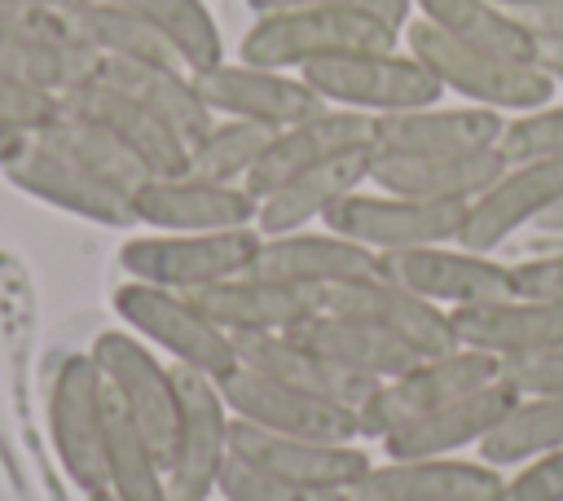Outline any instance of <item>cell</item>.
<instances>
[{
  "label": "cell",
  "instance_id": "cell-7",
  "mask_svg": "<svg viewBox=\"0 0 563 501\" xmlns=\"http://www.w3.org/2000/svg\"><path fill=\"white\" fill-rule=\"evenodd\" d=\"M497 378H501V356H493V352H475V347L457 343L453 352L422 356L405 374L378 382V391L361 409V435L383 439L400 422L431 413V409H440V404H449L475 387H488Z\"/></svg>",
  "mask_w": 563,
  "mask_h": 501
},
{
  "label": "cell",
  "instance_id": "cell-26",
  "mask_svg": "<svg viewBox=\"0 0 563 501\" xmlns=\"http://www.w3.org/2000/svg\"><path fill=\"white\" fill-rule=\"evenodd\" d=\"M506 114L484 105H418L374 114V154H462L497 145Z\"/></svg>",
  "mask_w": 563,
  "mask_h": 501
},
{
  "label": "cell",
  "instance_id": "cell-42",
  "mask_svg": "<svg viewBox=\"0 0 563 501\" xmlns=\"http://www.w3.org/2000/svg\"><path fill=\"white\" fill-rule=\"evenodd\" d=\"M501 382L515 396H563V347L501 356Z\"/></svg>",
  "mask_w": 563,
  "mask_h": 501
},
{
  "label": "cell",
  "instance_id": "cell-4",
  "mask_svg": "<svg viewBox=\"0 0 563 501\" xmlns=\"http://www.w3.org/2000/svg\"><path fill=\"white\" fill-rule=\"evenodd\" d=\"M48 435L66 479L84 497L106 492V378L92 352L62 356L48 387Z\"/></svg>",
  "mask_w": 563,
  "mask_h": 501
},
{
  "label": "cell",
  "instance_id": "cell-14",
  "mask_svg": "<svg viewBox=\"0 0 563 501\" xmlns=\"http://www.w3.org/2000/svg\"><path fill=\"white\" fill-rule=\"evenodd\" d=\"M229 453L286 479V483L317 488V492H352L361 483V475L374 466L369 453L356 444L282 435V431H264V426L242 422V417L229 422Z\"/></svg>",
  "mask_w": 563,
  "mask_h": 501
},
{
  "label": "cell",
  "instance_id": "cell-17",
  "mask_svg": "<svg viewBox=\"0 0 563 501\" xmlns=\"http://www.w3.org/2000/svg\"><path fill=\"white\" fill-rule=\"evenodd\" d=\"M211 325H220L229 338H255V334H290L299 321L321 312V290L282 286L255 272H238L198 290H180Z\"/></svg>",
  "mask_w": 563,
  "mask_h": 501
},
{
  "label": "cell",
  "instance_id": "cell-40",
  "mask_svg": "<svg viewBox=\"0 0 563 501\" xmlns=\"http://www.w3.org/2000/svg\"><path fill=\"white\" fill-rule=\"evenodd\" d=\"M497 149L506 163H528V158H563V105H537L528 114L506 119Z\"/></svg>",
  "mask_w": 563,
  "mask_h": 501
},
{
  "label": "cell",
  "instance_id": "cell-28",
  "mask_svg": "<svg viewBox=\"0 0 563 501\" xmlns=\"http://www.w3.org/2000/svg\"><path fill=\"white\" fill-rule=\"evenodd\" d=\"M369 163H374V145H361V149L334 154V158H325V163L290 176L273 193H264L260 198V211H255L260 237L299 233L312 220H321L339 198H347L352 189H361L369 180Z\"/></svg>",
  "mask_w": 563,
  "mask_h": 501
},
{
  "label": "cell",
  "instance_id": "cell-46",
  "mask_svg": "<svg viewBox=\"0 0 563 501\" xmlns=\"http://www.w3.org/2000/svg\"><path fill=\"white\" fill-rule=\"evenodd\" d=\"M515 268V294H532V299H563V250H545V255H528Z\"/></svg>",
  "mask_w": 563,
  "mask_h": 501
},
{
  "label": "cell",
  "instance_id": "cell-32",
  "mask_svg": "<svg viewBox=\"0 0 563 501\" xmlns=\"http://www.w3.org/2000/svg\"><path fill=\"white\" fill-rule=\"evenodd\" d=\"M70 31L97 53V57H128V62H176L172 44L123 0H66L62 4Z\"/></svg>",
  "mask_w": 563,
  "mask_h": 501
},
{
  "label": "cell",
  "instance_id": "cell-2",
  "mask_svg": "<svg viewBox=\"0 0 563 501\" xmlns=\"http://www.w3.org/2000/svg\"><path fill=\"white\" fill-rule=\"evenodd\" d=\"M396 26L369 18V13H343V9H282L260 13L242 35V62L273 66V70H303L325 57L343 53H378L396 48Z\"/></svg>",
  "mask_w": 563,
  "mask_h": 501
},
{
  "label": "cell",
  "instance_id": "cell-19",
  "mask_svg": "<svg viewBox=\"0 0 563 501\" xmlns=\"http://www.w3.org/2000/svg\"><path fill=\"white\" fill-rule=\"evenodd\" d=\"M4 180L18 193L40 198V202H48L57 211H70L79 220H92V224H106V229L136 224L132 220V189H119V185L84 171L79 163L53 154L40 141H26V149L4 167Z\"/></svg>",
  "mask_w": 563,
  "mask_h": 501
},
{
  "label": "cell",
  "instance_id": "cell-8",
  "mask_svg": "<svg viewBox=\"0 0 563 501\" xmlns=\"http://www.w3.org/2000/svg\"><path fill=\"white\" fill-rule=\"evenodd\" d=\"M88 352H92L106 387L136 417V426L145 431V439L154 444V453L167 466L176 426H180V396H176L172 365H163L158 352L145 338H136L132 330H101Z\"/></svg>",
  "mask_w": 563,
  "mask_h": 501
},
{
  "label": "cell",
  "instance_id": "cell-16",
  "mask_svg": "<svg viewBox=\"0 0 563 501\" xmlns=\"http://www.w3.org/2000/svg\"><path fill=\"white\" fill-rule=\"evenodd\" d=\"M563 198V158H528L506 163V171L466 202L457 246L466 250H497L523 224H537Z\"/></svg>",
  "mask_w": 563,
  "mask_h": 501
},
{
  "label": "cell",
  "instance_id": "cell-27",
  "mask_svg": "<svg viewBox=\"0 0 563 501\" xmlns=\"http://www.w3.org/2000/svg\"><path fill=\"white\" fill-rule=\"evenodd\" d=\"M449 321L462 347L493 356H528V352L563 347V299L506 294L493 303L453 308Z\"/></svg>",
  "mask_w": 563,
  "mask_h": 501
},
{
  "label": "cell",
  "instance_id": "cell-6",
  "mask_svg": "<svg viewBox=\"0 0 563 501\" xmlns=\"http://www.w3.org/2000/svg\"><path fill=\"white\" fill-rule=\"evenodd\" d=\"M114 312L136 338L167 352L172 365H189V369L211 374V378H220L238 365L233 338L220 325H211L180 290H163V286L128 277L114 290Z\"/></svg>",
  "mask_w": 563,
  "mask_h": 501
},
{
  "label": "cell",
  "instance_id": "cell-51",
  "mask_svg": "<svg viewBox=\"0 0 563 501\" xmlns=\"http://www.w3.org/2000/svg\"><path fill=\"white\" fill-rule=\"evenodd\" d=\"M493 4H501V9L515 13V9H528V4H541V0H493Z\"/></svg>",
  "mask_w": 563,
  "mask_h": 501
},
{
  "label": "cell",
  "instance_id": "cell-9",
  "mask_svg": "<svg viewBox=\"0 0 563 501\" xmlns=\"http://www.w3.org/2000/svg\"><path fill=\"white\" fill-rule=\"evenodd\" d=\"M176 396H180V426L172 457L163 466L167 475V501H202L216 497L220 466L229 461V404L211 374H198L189 365H172Z\"/></svg>",
  "mask_w": 563,
  "mask_h": 501
},
{
  "label": "cell",
  "instance_id": "cell-22",
  "mask_svg": "<svg viewBox=\"0 0 563 501\" xmlns=\"http://www.w3.org/2000/svg\"><path fill=\"white\" fill-rule=\"evenodd\" d=\"M506 171V154L497 145L462 149V154H374L369 185L383 193L431 198V202H471Z\"/></svg>",
  "mask_w": 563,
  "mask_h": 501
},
{
  "label": "cell",
  "instance_id": "cell-38",
  "mask_svg": "<svg viewBox=\"0 0 563 501\" xmlns=\"http://www.w3.org/2000/svg\"><path fill=\"white\" fill-rule=\"evenodd\" d=\"M268 136H273V127H260V123H246V119H216L189 145L185 171L202 176V180H220V185H246V176L260 163Z\"/></svg>",
  "mask_w": 563,
  "mask_h": 501
},
{
  "label": "cell",
  "instance_id": "cell-25",
  "mask_svg": "<svg viewBox=\"0 0 563 501\" xmlns=\"http://www.w3.org/2000/svg\"><path fill=\"white\" fill-rule=\"evenodd\" d=\"M62 105H70V110L88 114L92 123H101L119 145H128V149L141 158V167H145L150 176H176V171H185L189 145H185L158 114H150L136 97L119 92L114 84L88 75L84 84H75V88L62 97Z\"/></svg>",
  "mask_w": 563,
  "mask_h": 501
},
{
  "label": "cell",
  "instance_id": "cell-34",
  "mask_svg": "<svg viewBox=\"0 0 563 501\" xmlns=\"http://www.w3.org/2000/svg\"><path fill=\"white\" fill-rule=\"evenodd\" d=\"M106 492L119 501H167L163 457L136 426V417L106 387Z\"/></svg>",
  "mask_w": 563,
  "mask_h": 501
},
{
  "label": "cell",
  "instance_id": "cell-24",
  "mask_svg": "<svg viewBox=\"0 0 563 501\" xmlns=\"http://www.w3.org/2000/svg\"><path fill=\"white\" fill-rule=\"evenodd\" d=\"M255 277L282 281V286H303V290H325L343 281H361L378 272V255L339 237V233H282V237H260V250L251 259Z\"/></svg>",
  "mask_w": 563,
  "mask_h": 501
},
{
  "label": "cell",
  "instance_id": "cell-13",
  "mask_svg": "<svg viewBox=\"0 0 563 501\" xmlns=\"http://www.w3.org/2000/svg\"><path fill=\"white\" fill-rule=\"evenodd\" d=\"M260 198L246 185H220L189 171L150 176L132 189V220L154 233H220L255 224Z\"/></svg>",
  "mask_w": 563,
  "mask_h": 501
},
{
  "label": "cell",
  "instance_id": "cell-45",
  "mask_svg": "<svg viewBox=\"0 0 563 501\" xmlns=\"http://www.w3.org/2000/svg\"><path fill=\"white\" fill-rule=\"evenodd\" d=\"M70 31L62 9H44L31 0H0V35H62Z\"/></svg>",
  "mask_w": 563,
  "mask_h": 501
},
{
  "label": "cell",
  "instance_id": "cell-15",
  "mask_svg": "<svg viewBox=\"0 0 563 501\" xmlns=\"http://www.w3.org/2000/svg\"><path fill=\"white\" fill-rule=\"evenodd\" d=\"M194 84H198L202 101L211 105V114L246 119V123H260L273 132L325 110V101L308 88L303 75L255 66V62H216V66L198 70Z\"/></svg>",
  "mask_w": 563,
  "mask_h": 501
},
{
  "label": "cell",
  "instance_id": "cell-49",
  "mask_svg": "<svg viewBox=\"0 0 563 501\" xmlns=\"http://www.w3.org/2000/svg\"><path fill=\"white\" fill-rule=\"evenodd\" d=\"M26 141H31L26 132H13V127H0V171H4V167H9V163H13L18 154H22V149H26Z\"/></svg>",
  "mask_w": 563,
  "mask_h": 501
},
{
  "label": "cell",
  "instance_id": "cell-1",
  "mask_svg": "<svg viewBox=\"0 0 563 501\" xmlns=\"http://www.w3.org/2000/svg\"><path fill=\"white\" fill-rule=\"evenodd\" d=\"M405 53H413L440 84L444 92L466 97V105H484L497 114H528L537 105L554 101V79L537 62H515L497 57L488 48L462 44L431 22H405Z\"/></svg>",
  "mask_w": 563,
  "mask_h": 501
},
{
  "label": "cell",
  "instance_id": "cell-20",
  "mask_svg": "<svg viewBox=\"0 0 563 501\" xmlns=\"http://www.w3.org/2000/svg\"><path fill=\"white\" fill-rule=\"evenodd\" d=\"M501 470L471 457H387L361 475L352 501H493Z\"/></svg>",
  "mask_w": 563,
  "mask_h": 501
},
{
  "label": "cell",
  "instance_id": "cell-23",
  "mask_svg": "<svg viewBox=\"0 0 563 501\" xmlns=\"http://www.w3.org/2000/svg\"><path fill=\"white\" fill-rule=\"evenodd\" d=\"M519 396L497 378L488 387H475L431 413H418L409 422H400L396 431H387L378 444H383V457H457L462 448L479 444L497 417L515 404Z\"/></svg>",
  "mask_w": 563,
  "mask_h": 501
},
{
  "label": "cell",
  "instance_id": "cell-54",
  "mask_svg": "<svg viewBox=\"0 0 563 501\" xmlns=\"http://www.w3.org/2000/svg\"><path fill=\"white\" fill-rule=\"evenodd\" d=\"M202 501H220V497H202Z\"/></svg>",
  "mask_w": 563,
  "mask_h": 501
},
{
  "label": "cell",
  "instance_id": "cell-53",
  "mask_svg": "<svg viewBox=\"0 0 563 501\" xmlns=\"http://www.w3.org/2000/svg\"><path fill=\"white\" fill-rule=\"evenodd\" d=\"M31 4H44V9H62L66 0H31Z\"/></svg>",
  "mask_w": 563,
  "mask_h": 501
},
{
  "label": "cell",
  "instance_id": "cell-29",
  "mask_svg": "<svg viewBox=\"0 0 563 501\" xmlns=\"http://www.w3.org/2000/svg\"><path fill=\"white\" fill-rule=\"evenodd\" d=\"M238 347V365L246 369H260L303 396H317V400H334V404H347V409H365V400L378 391V382L369 378H356L347 369H339L334 360L317 356L312 347H303L299 338L290 334H255V338H233Z\"/></svg>",
  "mask_w": 563,
  "mask_h": 501
},
{
  "label": "cell",
  "instance_id": "cell-50",
  "mask_svg": "<svg viewBox=\"0 0 563 501\" xmlns=\"http://www.w3.org/2000/svg\"><path fill=\"white\" fill-rule=\"evenodd\" d=\"M537 229H541V233H554V237H563V198H559V202H554V207H550V211L537 220Z\"/></svg>",
  "mask_w": 563,
  "mask_h": 501
},
{
  "label": "cell",
  "instance_id": "cell-48",
  "mask_svg": "<svg viewBox=\"0 0 563 501\" xmlns=\"http://www.w3.org/2000/svg\"><path fill=\"white\" fill-rule=\"evenodd\" d=\"M537 66L554 84H563V40H537Z\"/></svg>",
  "mask_w": 563,
  "mask_h": 501
},
{
  "label": "cell",
  "instance_id": "cell-31",
  "mask_svg": "<svg viewBox=\"0 0 563 501\" xmlns=\"http://www.w3.org/2000/svg\"><path fill=\"white\" fill-rule=\"evenodd\" d=\"M290 338H299L317 356H325L339 369L369 378V382H387V378L405 374L413 360H422V352L409 347L405 338H396L378 325L352 321V316H334V312H312L308 321H299L290 330Z\"/></svg>",
  "mask_w": 563,
  "mask_h": 501
},
{
  "label": "cell",
  "instance_id": "cell-21",
  "mask_svg": "<svg viewBox=\"0 0 563 501\" xmlns=\"http://www.w3.org/2000/svg\"><path fill=\"white\" fill-rule=\"evenodd\" d=\"M361 145H374V114L325 105L321 114L299 119V123H290V127L268 136L260 163L246 176V189L255 198H264L277 185H286L290 176H299V171H308V167H317V163H325L334 154L361 149Z\"/></svg>",
  "mask_w": 563,
  "mask_h": 501
},
{
  "label": "cell",
  "instance_id": "cell-11",
  "mask_svg": "<svg viewBox=\"0 0 563 501\" xmlns=\"http://www.w3.org/2000/svg\"><path fill=\"white\" fill-rule=\"evenodd\" d=\"M378 272L391 277L396 286L422 294L427 303L453 312V308H475L515 294V268L484 255L466 250L457 242H435V246H409V250H383Z\"/></svg>",
  "mask_w": 563,
  "mask_h": 501
},
{
  "label": "cell",
  "instance_id": "cell-37",
  "mask_svg": "<svg viewBox=\"0 0 563 501\" xmlns=\"http://www.w3.org/2000/svg\"><path fill=\"white\" fill-rule=\"evenodd\" d=\"M128 9H136L180 57V66L189 75L224 62V40L220 26L211 18V9L202 0H123Z\"/></svg>",
  "mask_w": 563,
  "mask_h": 501
},
{
  "label": "cell",
  "instance_id": "cell-52",
  "mask_svg": "<svg viewBox=\"0 0 563 501\" xmlns=\"http://www.w3.org/2000/svg\"><path fill=\"white\" fill-rule=\"evenodd\" d=\"M84 501H119V497H110V492H92V497H84Z\"/></svg>",
  "mask_w": 563,
  "mask_h": 501
},
{
  "label": "cell",
  "instance_id": "cell-44",
  "mask_svg": "<svg viewBox=\"0 0 563 501\" xmlns=\"http://www.w3.org/2000/svg\"><path fill=\"white\" fill-rule=\"evenodd\" d=\"M246 9L260 13H282V9H343V13H369L396 31H405L413 0H246Z\"/></svg>",
  "mask_w": 563,
  "mask_h": 501
},
{
  "label": "cell",
  "instance_id": "cell-3",
  "mask_svg": "<svg viewBox=\"0 0 563 501\" xmlns=\"http://www.w3.org/2000/svg\"><path fill=\"white\" fill-rule=\"evenodd\" d=\"M299 75L325 105H343V110H361V114L418 110V105H435L444 97V84L413 53H396V48L325 57V62L303 66Z\"/></svg>",
  "mask_w": 563,
  "mask_h": 501
},
{
  "label": "cell",
  "instance_id": "cell-43",
  "mask_svg": "<svg viewBox=\"0 0 563 501\" xmlns=\"http://www.w3.org/2000/svg\"><path fill=\"white\" fill-rule=\"evenodd\" d=\"M57 110H62V97L40 92L31 84H18V79L0 75V127H13V132L35 136Z\"/></svg>",
  "mask_w": 563,
  "mask_h": 501
},
{
  "label": "cell",
  "instance_id": "cell-36",
  "mask_svg": "<svg viewBox=\"0 0 563 501\" xmlns=\"http://www.w3.org/2000/svg\"><path fill=\"white\" fill-rule=\"evenodd\" d=\"M475 448H479V461L497 470L519 466L541 453H559L563 448V396H519Z\"/></svg>",
  "mask_w": 563,
  "mask_h": 501
},
{
  "label": "cell",
  "instance_id": "cell-47",
  "mask_svg": "<svg viewBox=\"0 0 563 501\" xmlns=\"http://www.w3.org/2000/svg\"><path fill=\"white\" fill-rule=\"evenodd\" d=\"M515 18L528 26L532 40H563V0H541V4L515 9Z\"/></svg>",
  "mask_w": 563,
  "mask_h": 501
},
{
  "label": "cell",
  "instance_id": "cell-18",
  "mask_svg": "<svg viewBox=\"0 0 563 501\" xmlns=\"http://www.w3.org/2000/svg\"><path fill=\"white\" fill-rule=\"evenodd\" d=\"M321 312L378 325V330L405 338L409 347H418L422 356H440V352H453L457 347V334H453L449 312L435 308V303H427L422 294L396 286L383 272L361 277V281H343V286H325L321 290Z\"/></svg>",
  "mask_w": 563,
  "mask_h": 501
},
{
  "label": "cell",
  "instance_id": "cell-12",
  "mask_svg": "<svg viewBox=\"0 0 563 501\" xmlns=\"http://www.w3.org/2000/svg\"><path fill=\"white\" fill-rule=\"evenodd\" d=\"M224 404L233 417L255 422L264 431H282V435H303V439H330V444H356L361 439V413L334 400H317L303 396L260 369L233 365L229 374L216 378Z\"/></svg>",
  "mask_w": 563,
  "mask_h": 501
},
{
  "label": "cell",
  "instance_id": "cell-5",
  "mask_svg": "<svg viewBox=\"0 0 563 501\" xmlns=\"http://www.w3.org/2000/svg\"><path fill=\"white\" fill-rule=\"evenodd\" d=\"M260 250V229H220V233H145L119 246V268L132 281L163 290H198L251 268Z\"/></svg>",
  "mask_w": 563,
  "mask_h": 501
},
{
  "label": "cell",
  "instance_id": "cell-35",
  "mask_svg": "<svg viewBox=\"0 0 563 501\" xmlns=\"http://www.w3.org/2000/svg\"><path fill=\"white\" fill-rule=\"evenodd\" d=\"M413 4L422 22H431L435 31L462 44H475V48H488L515 62H537V40L528 35V26L493 0H413Z\"/></svg>",
  "mask_w": 563,
  "mask_h": 501
},
{
  "label": "cell",
  "instance_id": "cell-33",
  "mask_svg": "<svg viewBox=\"0 0 563 501\" xmlns=\"http://www.w3.org/2000/svg\"><path fill=\"white\" fill-rule=\"evenodd\" d=\"M31 141L48 145L53 154L79 163L84 171H92V176H101V180H110V185H119V189H136V185L150 180V171L141 167V158H136L128 145H119L101 123H92L88 114H79V110H70V105H62Z\"/></svg>",
  "mask_w": 563,
  "mask_h": 501
},
{
  "label": "cell",
  "instance_id": "cell-10",
  "mask_svg": "<svg viewBox=\"0 0 563 501\" xmlns=\"http://www.w3.org/2000/svg\"><path fill=\"white\" fill-rule=\"evenodd\" d=\"M466 202H431V198H405V193H365L352 189L339 198L321 224L374 255L383 250H409V246H435L457 242Z\"/></svg>",
  "mask_w": 563,
  "mask_h": 501
},
{
  "label": "cell",
  "instance_id": "cell-30",
  "mask_svg": "<svg viewBox=\"0 0 563 501\" xmlns=\"http://www.w3.org/2000/svg\"><path fill=\"white\" fill-rule=\"evenodd\" d=\"M97 79L114 84L119 92L136 97L150 114H158L185 145H194L211 123V105L202 101L194 75L176 62H128V57H97Z\"/></svg>",
  "mask_w": 563,
  "mask_h": 501
},
{
  "label": "cell",
  "instance_id": "cell-39",
  "mask_svg": "<svg viewBox=\"0 0 563 501\" xmlns=\"http://www.w3.org/2000/svg\"><path fill=\"white\" fill-rule=\"evenodd\" d=\"M216 497L220 501H352L347 492H317V488H299V483H286L242 457L229 453V461L220 466V479H216Z\"/></svg>",
  "mask_w": 563,
  "mask_h": 501
},
{
  "label": "cell",
  "instance_id": "cell-41",
  "mask_svg": "<svg viewBox=\"0 0 563 501\" xmlns=\"http://www.w3.org/2000/svg\"><path fill=\"white\" fill-rule=\"evenodd\" d=\"M493 501H563V448L519 461V470L501 479Z\"/></svg>",
  "mask_w": 563,
  "mask_h": 501
}]
</instances>
